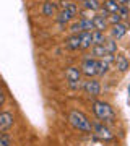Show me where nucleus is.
I'll use <instances>...</instances> for the list:
<instances>
[{
  "label": "nucleus",
  "mask_w": 130,
  "mask_h": 146,
  "mask_svg": "<svg viewBox=\"0 0 130 146\" xmlns=\"http://www.w3.org/2000/svg\"><path fill=\"white\" fill-rule=\"evenodd\" d=\"M55 11H57V8H55V5H54L52 2H44V5H42V15L44 16H54Z\"/></svg>",
  "instance_id": "18"
},
{
  "label": "nucleus",
  "mask_w": 130,
  "mask_h": 146,
  "mask_svg": "<svg viewBox=\"0 0 130 146\" xmlns=\"http://www.w3.org/2000/svg\"><path fill=\"white\" fill-rule=\"evenodd\" d=\"M63 10L70 11L72 15H77L78 13V5L77 3H72V2H65V3H63Z\"/></svg>",
  "instance_id": "23"
},
{
  "label": "nucleus",
  "mask_w": 130,
  "mask_h": 146,
  "mask_svg": "<svg viewBox=\"0 0 130 146\" xmlns=\"http://www.w3.org/2000/svg\"><path fill=\"white\" fill-rule=\"evenodd\" d=\"M81 88H83V91L88 94V96H91V98H96V96H99V93H101V84H99L98 80H94V78H88L86 81H83Z\"/></svg>",
  "instance_id": "6"
},
{
  "label": "nucleus",
  "mask_w": 130,
  "mask_h": 146,
  "mask_svg": "<svg viewBox=\"0 0 130 146\" xmlns=\"http://www.w3.org/2000/svg\"><path fill=\"white\" fill-rule=\"evenodd\" d=\"M119 7H120V3L117 0H106L103 8L107 11V13H117V11H119Z\"/></svg>",
  "instance_id": "14"
},
{
  "label": "nucleus",
  "mask_w": 130,
  "mask_h": 146,
  "mask_svg": "<svg viewBox=\"0 0 130 146\" xmlns=\"http://www.w3.org/2000/svg\"><path fill=\"white\" fill-rule=\"evenodd\" d=\"M104 47H106V50H107V54H115L117 52V41L115 39H106V42H104Z\"/></svg>",
  "instance_id": "19"
},
{
  "label": "nucleus",
  "mask_w": 130,
  "mask_h": 146,
  "mask_svg": "<svg viewBox=\"0 0 130 146\" xmlns=\"http://www.w3.org/2000/svg\"><path fill=\"white\" fill-rule=\"evenodd\" d=\"M106 42V36L101 31H93V46H103Z\"/></svg>",
  "instance_id": "20"
},
{
  "label": "nucleus",
  "mask_w": 130,
  "mask_h": 146,
  "mask_svg": "<svg viewBox=\"0 0 130 146\" xmlns=\"http://www.w3.org/2000/svg\"><path fill=\"white\" fill-rule=\"evenodd\" d=\"M129 31V25L127 23H117L114 26H111V37L112 39H120V37H124Z\"/></svg>",
  "instance_id": "8"
},
{
  "label": "nucleus",
  "mask_w": 130,
  "mask_h": 146,
  "mask_svg": "<svg viewBox=\"0 0 130 146\" xmlns=\"http://www.w3.org/2000/svg\"><path fill=\"white\" fill-rule=\"evenodd\" d=\"M117 13L120 15V18H122V20H127V18L130 16V11L127 10V7H125V5H120V7H119V11H117Z\"/></svg>",
  "instance_id": "26"
},
{
  "label": "nucleus",
  "mask_w": 130,
  "mask_h": 146,
  "mask_svg": "<svg viewBox=\"0 0 130 146\" xmlns=\"http://www.w3.org/2000/svg\"><path fill=\"white\" fill-rule=\"evenodd\" d=\"M117 2H119L120 5H125V3H127V2H129V0H117Z\"/></svg>",
  "instance_id": "28"
},
{
  "label": "nucleus",
  "mask_w": 130,
  "mask_h": 146,
  "mask_svg": "<svg viewBox=\"0 0 130 146\" xmlns=\"http://www.w3.org/2000/svg\"><path fill=\"white\" fill-rule=\"evenodd\" d=\"M81 2H85V0H81Z\"/></svg>",
  "instance_id": "32"
},
{
  "label": "nucleus",
  "mask_w": 130,
  "mask_h": 146,
  "mask_svg": "<svg viewBox=\"0 0 130 146\" xmlns=\"http://www.w3.org/2000/svg\"><path fill=\"white\" fill-rule=\"evenodd\" d=\"M93 25H94V31L104 33V29H107V20H106L103 15H94L93 16Z\"/></svg>",
  "instance_id": "10"
},
{
  "label": "nucleus",
  "mask_w": 130,
  "mask_h": 146,
  "mask_svg": "<svg viewBox=\"0 0 130 146\" xmlns=\"http://www.w3.org/2000/svg\"><path fill=\"white\" fill-rule=\"evenodd\" d=\"M0 146H11V138L8 133H2L0 135Z\"/></svg>",
  "instance_id": "25"
},
{
  "label": "nucleus",
  "mask_w": 130,
  "mask_h": 146,
  "mask_svg": "<svg viewBox=\"0 0 130 146\" xmlns=\"http://www.w3.org/2000/svg\"><path fill=\"white\" fill-rule=\"evenodd\" d=\"M81 46V41H80V34H72L70 37L65 39V47L70 49V50H78Z\"/></svg>",
  "instance_id": "9"
},
{
  "label": "nucleus",
  "mask_w": 130,
  "mask_h": 146,
  "mask_svg": "<svg viewBox=\"0 0 130 146\" xmlns=\"http://www.w3.org/2000/svg\"><path fill=\"white\" fill-rule=\"evenodd\" d=\"M93 112L103 123H114L115 114L114 109L104 101H94L93 102Z\"/></svg>",
  "instance_id": "1"
},
{
  "label": "nucleus",
  "mask_w": 130,
  "mask_h": 146,
  "mask_svg": "<svg viewBox=\"0 0 130 146\" xmlns=\"http://www.w3.org/2000/svg\"><path fill=\"white\" fill-rule=\"evenodd\" d=\"M65 80L72 89H78L80 81H81V70L77 67H67L65 68Z\"/></svg>",
  "instance_id": "3"
},
{
  "label": "nucleus",
  "mask_w": 130,
  "mask_h": 146,
  "mask_svg": "<svg viewBox=\"0 0 130 146\" xmlns=\"http://www.w3.org/2000/svg\"><path fill=\"white\" fill-rule=\"evenodd\" d=\"M125 7H127V10L130 11V0H129V2H127V3H125Z\"/></svg>",
  "instance_id": "29"
},
{
  "label": "nucleus",
  "mask_w": 130,
  "mask_h": 146,
  "mask_svg": "<svg viewBox=\"0 0 130 146\" xmlns=\"http://www.w3.org/2000/svg\"><path fill=\"white\" fill-rule=\"evenodd\" d=\"M109 65L111 63L109 62H106V60H99V63H98V75L99 76H103V75H106V73L109 72Z\"/></svg>",
  "instance_id": "21"
},
{
  "label": "nucleus",
  "mask_w": 130,
  "mask_h": 146,
  "mask_svg": "<svg viewBox=\"0 0 130 146\" xmlns=\"http://www.w3.org/2000/svg\"><path fill=\"white\" fill-rule=\"evenodd\" d=\"M101 7H103V3L99 0H85L83 2V8L89 11H98L101 10Z\"/></svg>",
  "instance_id": "15"
},
{
  "label": "nucleus",
  "mask_w": 130,
  "mask_h": 146,
  "mask_svg": "<svg viewBox=\"0 0 130 146\" xmlns=\"http://www.w3.org/2000/svg\"><path fill=\"white\" fill-rule=\"evenodd\" d=\"M106 20H107V25H111V26H114L117 23H122V18H120L119 13H109Z\"/></svg>",
  "instance_id": "22"
},
{
  "label": "nucleus",
  "mask_w": 130,
  "mask_h": 146,
  "mask_svg": "<svg viewBox=\"0 0 130 146\" xmlns=\"http://www.w3.org/2000/svg\"><path fill=\"white\" fill-rule=\"evenodd\" d=\"M73 18H75V15H72L70 11H67V10H63V8H62V10L59 11V15H57L55 20H57V23L60 25V26H65L67 23L73 21Z\"/></svg>",
  "instance_id": "12"
},
{
  "label": "nucleus",
  "mask_w": 130,
  "mask_h": 146,
  "mask_svg": "<svg viewBox=\"0 0 130 146\" xmlns=\"http://www.w3.org/2000/svg\"><path fill=\"white\" fill-rule=\"evenodd\" d=\"M107 54V50H106V47H104V44L103 46H93L91 47V57L93 58H103L104 55Z\"/></svg>",
  "instance_id": "16"
},
{
  "label": "nucleus",
  "mask_w": 130,
  "mask_h": 146,
  "mask_svg": "<svg viewBox=\"0 0 130 146\" xmlns=\"http://www.w3.org/2000/svg\"><path fill=\"white\" fill-rule=\"evenodd\" d=\"M80 25H81V33L86 31V33H93L94 31V25H93V18H80Z\"/></svg>",
  "instance_id": "17"
},
{
  "label": "nucleus",
  "mask_w": 130,
  "mask_h": 146,
  "mask_svg": "<svg viewBox=\"0 0 130 146\" xmlns=\"http://www.w3.org/2000/svg\"><path fill=\"white\" fill-rule=\"evenodd\" d=\"M68 31L72 33V34H80V33H81V25H80V21H73L72 25L68 26Z\"/></svg>",
  "instance_id": "24"
},
{
  "label": "nucleus",
  "mask_w": 130,
  "mask_h": 146,
  "mask_svg": "<svg viewBox=\"0 0 130 146\" xmlns=\"http://www.w3.org/2000/svg\"><path fill=\"white\" fill-rule=\"evenodd\" d=\"M115 67H117V70H119V72H127V70H129V67H130V62L129 60H127V57H125V55H122V54H117V55H115Z\"/></svg>",
  "instance_id": "11"
},
{
  "label": "nucleus",
  "mask_w": 130,
  "mask_h": 146,
  "mask_svg": "<svg viewBox=\"0 0 130 146\" xmlns=\"http://www.w3.org/2000/svg\"><path fill=\"white\" fill-rule=\"evenodd\" d=\"M99 2H101V0H99ZM104 2H106V0H104Z\"/></svg>",
  "instance_id": "31"
},
{
  "label": "nucleus",
  "mask_w": 130,
  "mask_h": 146,
  "mask_svg": "<svg viewBox=\"0 0 130 146\" xmlns=\"http://www.w3.org/2000/svg\"><path fill=\"white\" fill-rule=\"evenodd\" d=\"M93 133L96 136H98L99 140H112L114 138V135H112V131L106 127V123H103V122H94L93 123Z\"/></svg>",
  "instance_id": "5"
},
{
  "label": "nucleus",
  "mask_w": 130,
  "mask_h": 146,
  "mask_svg": "<svg viewBox=\"0 0 130 146\" xmlns=\"http://www.w3.org/2000/svg\"><path fill=\"white\" fill-rule=\"evenodd\" d=\"M98 63H99L98 58H93V57L85 58L83 63H81V73L86 75L88 78L96 76V75H98Z\"/></svg>",
  "instance_id": "4"
},
{
  "label": "nucleus",
  "mask_w": 130,
  "mask_h": 146,
  "mask_svg": "<svg viewBox=\"0 0 130 146\" xmlns=\"http://www.w3.org/2000/svg\"><path fill=\"white\" fill-rule=\"evenodd\" d=\"M68 120H70V123H72L77 130L85 131V133H91V131H93V123H91V120H89L83 112H80V110H72L70 115H68Z\"/></svg>",
  "instance_id": "2"
},
{
  "label": "nucleus",
  "mask_w": 130,
  "mask_h": 146,
  "mask_svg": "<svg viewBox=\"0 0 130 146\" xmlns=\"http://www.w3.org/2000/svg\"><path fill=\"white\" fill-rule=\"evenodd\" d=\"M80 41H81V46L80 49H89L93 46V33H80Z\"/></svg>",
  "instance_id": "13"
},
{
  "label": "nucleus",
  "mask_w": 130,
  "mask_h": 146,
  "mask_svg": "<svg viewBox=\"0 0 130 146\" xmlns=\"http://www.w3.org/2000/svg\"><path fill=\"white\" fill-rule=\"evenodd\" d=\"M7 99V94H5V89H3V86L0 84V107L3 106V102H5Z\"/></svg>",
  "instance_id": "27"
},
{
  "label": "nucleus",
  "mask_w": 130,
  "mask_h": 146,
  "mask_svg": "<svg viewBox=\"0 0 130 146\" xmlns=\"http://www.w3.org/2000/svg\"><path fill=\"white\" fill-rule=\"evenodd\" d=\"M129 94H130V86H129Z\"/></svg>",
  "instance_id": "30"
},
{
  "label": "nucleus",
  "mask_w": 130,
  "mask_h": 146,
  "mask_svg": "<svg viewBox=\"0 0 130 146\" xmlns=\"http://www.w3.org/2000/svg\"><path fill=\"white\" fill-rule=\"evenodd\" d=\"M13 120H15V117H13L11 112H7V110L0 112V135L13 125Z\"/></svg>",
  "instance_id": "7"
}]
</instances>
